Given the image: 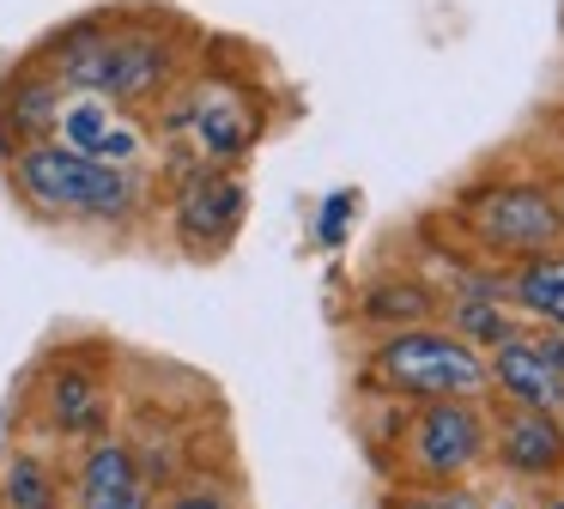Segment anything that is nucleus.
Here are the masks:
<instances>
[{
	"instance_id": "1",
	"label": "nucleus",
	"mask_w": 564,
	"mask_h": 509,
	"mask_svg": "<svg viewBox=\"0 0 564 509\" xmlns=\"http://www.w3.org/2000/svg\"><path fill=\"white\" fill-rule=\"evenodd\" d=\"M183 48L171 36L147 31V24H79L67 43L50 48V79L62 91L86 97H116V104H152L176 85Z\"/></svg>"
},
{
	"instance_id": "2",
	"label": "nucleus",
	"mask_w": 564,
	"mask_h": 509,
	"mask_svg": "<svg viewBox=\"0 0 564 509\" xmlns=\"http://www.w3.org/2000/svg\"><path fill=\"white\" fill-rule=\"evenodd\" d=\"M13 188L25 194L37 213L74 218V225H128L147 206V176L122 164L86 158L62 140H31L13 152Z\"/></svg>"
},
{
	"instance_id": "3",
	"label": "nucleus",
	"mask_w": 564,
	"mask_h": 509,
	"mask_svg": "<svg viewBox=\"0 0 564 509\" xmlns=\"http://www.w3.org/2000/svg\"><path fill=\"white\" fill-rule=\"evenodd\" d=\"M382 388L406 400H479L491 388V370L462 334H443V327H394L389 339L370 358Z\"/></svg>"
},
{
	"instance_id": "4",
	"label": "nucleus",
	"mask_w": 564,
	"mask_h": 509,
	"mask_svg": "<svg viewBox=\"0 0 564 509\" xmlns=\"http://www.w3.org/2000/svg\"><path fill=\"white\" fill-rule=\"evenodd\" d=\"M462 218H467V230H474L486 249L516 254V261L558 249V237H564L558 201H552V188H540V182H503V188H479L474 201L462 206Z\"/></svg>"
},
{
	"instance_id": "5",
	"label": "nucleus",
	"mask_w": 564,
	"mask_h": 509,
	"mask_svg": "<svg viewBox=\"0 0 564 509\" xmlns=\"http://www.w3.org/2000/svg\"><path fill=\"white\" fill-rule=\"evenodd\" d=\"M249 218V188L231 164H200L171 194V230L183 254H225Z\"/></svg>"
},
{
	"instance_id": "6",
	"label": "nucleus",
	"mask_w": 564,
	"mask_h": 509,
	"mask_svg": "<svg viewBox=\"0 0 564 509\" xmlns=\"http://www.w3.org/2000/svg\"><path fill=\"white\" fill-rule=\"evenodd\" d=\"M176 128L195 140L200 164H237L261 133V109L237 79H188L176 91Z\"/></svg>"
},
{
	"instance_id": "7",
	"label": "nucleus",
	"mask_w": 564,
	"mask_h": 509,
	"mask_svg": "<svg viewBox=\"0 0 564 509\" xmlns=\"http://www.w3.org/2000/svg\"><path fill=\"white\" fill-rule=\"evenodd\" d=\"M406 448L425 479H462L491 448V424L479 419L474 400H419L413 424H406Z\"/></svg>"
},
{
	"instance_id": "8",
	"label": "nucleus",
	"mask_w": 564,
	"mask_h": 509,
	"mask_svg": "<svg viewBox=\"0 0 564 509\" xmlns=\"http://www.w3.org/2000/svg\"><path fill=\"white\" fill-rule=\"evenodd\" d=\"M50 140L74 145V152H86V158H104V164H122V170H134L140 152H147V128L128 116V104H116V97H86V91H62Z\"/></svg>"
},
{
	"instance_id": "9",
	"label": "nucleus",
	"mask_w": 564,
	"mask_h": 509,
	"mask_svg": "<svg viewBox=\"0 0 564 509\" xmlns=\"http://www.w3.org/2000/svg\"><path fill=\"white\" fill-rule=\"evenodd\" d=\"M498 461L516 473V479H552V473H564V424H558V412L510 407L498 419Z\"/></svg>"
},
{
	"instance_id": "10",
	"label": "nucleus",
	"mask_w": 564,
	"mask_h": 509,
	"mask_svg": "<svg viewBox=\"0 0 564 509\" xmlns=\"http://www.w3.org/2000/svg\"><path fill=\"white\" fill-rule=\"evenodd\" d=\"M486 370H491V382L503 388L510 407H540V412H558L564 407V370H558V364H546V351H540L522 327H516L503 346H491Z\"/></svg>"
},
{
	"instance_id": "11",
	"label": "nucleus",
	"mask_w": 564,
	"mask_h": 509,
	"mask_svg": "<svg viewBox=\"0 0 564 509\" xmlns=\"http://www.w3.org/2000/svg\"><path fill=\"white\" fill-rule=\"evenodd\" d=\"M104 407H110V394L91 370H55L50 388H43V412L62 436H86L91 443L104 431Z\"/></svg>"
},
{
	"instance_id": "12",
	"label": "nucleus",
	"mask_w": 564,
	"mask_h": 509,
	"mask_svg": "<svg viewBox=\"0 0 564 509\" xmlns=\"http://www.w3.org/2000/svg\"><path fill=\"white\" fill-rule=\"evenodd\" d=\"M147 479V467H140V455L122 443V436H91L86 448H79V467H74V497L79 509L86 503H104V497L128 491V485Z\"/></svg>"
},
{
	"instance_id": "13",
	"label": "nucleus",
	"mask_w": 564,
	"mask_h": 509,
	"mask_svg": "<svg viewBox=\"0 0 564 509\" xmlns=\"http://www.w3.org/2000/svg\"><path fill=\"white\" fill-rule=\"evenodd\" d=\"M503 297H510V303H522L528 315H540L546 327H564V249L528 254V261L510 273Z\"/></svg>"
},
{
	"instance_id": "14",
	"label": "nucleus",
	"mask_w": 564,
	"mask_h": 509,
	"mask_svg": "<svg viewBox=\"0 0 564 509\" xmlns=\"http://www.w3.org/2000/svg\"><path fill=\"white\" fill-rule=\"evenodd\" d=\"M0 509H62V479L43 455L19 448L0 473Z\"/></svg>"
},
{
	"instance_id": "15",
	"label": "nucleus",
	"mask_w": 564,
	"mask_h": 509,
	"mask_svg": "<svg viewBox=\"0 0 564 509\" xmlns=\"http://www.w3.org/2000/svg\"><path fill=\"white\" fill-rule=\"evenodd\" d=\"M358 310H365V322H382L394 334V327H419L431 310H437V297H431L419 279H377V285L358 297Z\"/></svg>"
},
{
	"instance_id": "16",
	"label": "nucleus",
	"mask_w": 564,
	"mask_h": 509,
	"mask_svg": "<svg viewBox=\"0 0 564 509\" xmlns=\"http://www.w3.org/2000/svg\"><path fill=\"white\" fill-rule=\"evenodd\" d=\"M449 334H462L467 346H503V339L516 334V322H510V310H503V291H486V285H474L462 303H455V327Z\"/></svg>"
},
{
	"instance_id": "17",
	"label": "nucleus",
	"mask_w": 564,
	"mask_h": 509,
	"mask_svg": "<svg viewBox=\"0 0 564 509\" xmlns=\"http://www.w3.org/2000/svg\"><path fill=\"white\" fill-rule=\"evenodd\" d=\"M159 509H231V497L207 479H183L171 497H159Z\"/></svg>"
},
{
	"instance_id": "18",
	"label": "nucleus",
	"mask_w": 564,
	"mask_h": 509,
	"mask_svg": "<svg viewBox=\"0 0 564 509\" xmlns=\"http://www.w3.org/2000/svg\"><path fill=\"white\" fill-rule=\"evenodd\" d=\"M86 509H159V485L140 479V485H128V491L104 497V503H86Z\"/></svg>"
},
{
	"instance_id": "19",
	"label": "nucleus",
	"mask_w": 564,
	"mask_h": 509,
	"mask_svg": "<svg viewBox=\"0 0 564 509\" xmlns=\"http://www.w3.org/2000/svg\"><path fill=\"white\" fill-rule=\"evenodd\" d=\"M401 509H479L474 491H462V485H449V491H425V497H406Z\"/></svg>"
},
{
	"instance_id": "20",
	"label": "nucleus",
	"mask_w": 564,
	"mask_h": 509,
	"mask_svg": "<svg viewBox=\"0 0 564 509\" xmlns=\"http://www.w3.org/2000/svg\"><path fill=\"white\" fill-rule=\"evenodd\" d=\"M346 218H352V194H334V201L322 206V242H340Z\"/></svg>"
},
{
	"instance_id": "21",
	"label": "nucleus",
	"mask_w": 564,
	"mask_h": 509,
	"mask_svg": "<svg viewBox=\"0 0 564 509\" xmlns=\"http://www.w3.org/2000/svg\"><path fill=\"white\" fill-rule=\"evenodd\" d=\"M540 509H564V497H546V503H540Z\"/></svg>"
},
{
	"instance_id": "22",
	"label": "nucleus",
	"mask_w": 564,
	"mask_h": 509,
	"mask_svg": "<svg viewBox=\"0 0 564 509\" xmlns=\"http://www.w3.org/2000/svg\"><path fill=\"white\" fill-rule=\"evenodd\" d=\"M552 201H558V218H564V188H558V194H552Z\"/></svg>"
}]
</instances>
